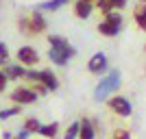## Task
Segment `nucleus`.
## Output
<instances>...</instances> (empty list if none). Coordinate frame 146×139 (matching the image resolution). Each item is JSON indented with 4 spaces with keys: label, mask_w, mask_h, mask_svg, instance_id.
Segmentation results:
<instances>
[{
    "label": "nucleus",
    "mask_w": 146,
    "mask_h": 139,
    "mask_svg": "<svg viewBox=\"0 0 146 139\" xmlns=\"http://www.w3.org/2000/svg\"><path fill=\"white\" fill-rule=\"evenodd\" d=\"M120 80L122 78H120V72H118V70H113V72H109L105 78H100V83H98L96 89H94V100H98V102L107 100V98L120 87Z\"/></svg>",
    "instance_id": "nucleus-1"
},
{
    "label": "nucleus",
    "mask_w": 146,
    "mask_h": 139,
    "mask_svg": "<svg viewBox=\"0 0 146 139\" xmlns=\"http://www.w3.org/2000/svg\"><path fill=\"white\" fill-rule=\"evenodd\" d=\"M120 26H122V18L118 13H107V20L98 24V30H100V35L105 37H113L120 33Z\"/></svg>",
    "instance_id": "nucleus-2"
},
{
    "label": "nucleus",
    "mask_w": 146,
    "mask_h": 139,
    "mask_svg": "<svg viewBox=\"0 0 146 139\" xmlns=\"http://www.w3.org/2000/svg\"><path fill=\"white\" fill-rule=\"evenodd\" d=\"M11 100L18 104H31L37 100V91H33L31 87H18L11 91Z\"/></svg>",
    "instance_id": "nucleus-3"
},
{
    "label": "nucleus",
    "mask_w": 146,
    "mask_h": 139,
    "mask_svg": "<svg viewBox=\"0 0 146 139\" xmlns=\"http://www.w3.org/2000/svg\"><path fill=\"white\" fill-rule=\"evenodd\" d=\"M109 107L113 113H118L120 117H129L131 115V111H133V104L129 102L127 98H122V96H113L109 100Z\"/></svg>",
    "instance_id": "nucleus-4"
},
{
    "label": "nucleus",
    "mask_w": 146,
    "mask_h": 139,
    "mask_svg": "<svg viewBox=\"0 0 146 139\" xmlns=\"http://www.w3.org/2000/svg\"><path fill=\"white\" fill-rule=\"evenodd\" d=\"M48 42H50V48H55V50H59V52H63V55L70 57V59L76 55L74 46H70V43H68V39H63V37H59V35H50Z\"/></svg>",
    "instance_id": "nucleus-5"
},
{
    "label": "nucleus",
    "mask_w": 146,
    "mask_h": 139,
    "mask_svg": "<svg viewBox=\"0 0 146 139\" xmlns=\"http://www.w3.org/2000/svg\"><path fill=\"white\" fill-rule=\"evenodd\" d=\"M18 59L22 65H37L39 63V55H37L35 48H31V46H22L18 50Z\"/></svg>",
    "instance_id": "nucleus-6"
},
{
    "label": "nucleus",
    "mask_w": 146,
    "mask_h": 139,
    "mask_svg": "<svg viewBox=\"0 0 146 139\" xmlns=\"http://www.w3.org/2000/svg\"><path fill=\"white\" fill-rule=\"evenodd\" d=\"M20 26H22V28H26L29 33H42V30L46 28V20H44V15H42L39 11H35V13L29 18V24H26V22H22Z\"/></svg>",
    "instance_id": "nucleus-7"
},
{
    "label": "nucleus",
    "mask_w": 146,
    "mask_h": 139,
    "mask_svg": "<svg viewBox=\"0 0 146 139\" xmlns=\"http://www.w3.org/2000/svg\"><path fill=\"white\" fill-rule=\"evenodd\" d=\"M87 70L94 72V74H103L105 70H107V57H105L103 52H96V55L87 61Z\"/></svg>",
    "instance_id": "nucleus-8"
},
{
    "label": "nucleus",
    "mask_w": 146,
    "mask_h": 139,
    "mask_svg": "<svg viewBox=\"0 0 146 139\" xmlns=\"http://www.w3.org/2000/svg\"><path fill=\"white\" fill-rule=\"evenodd\" d=\"M37 83H42L48 91H55L57 87H59V80H57V76L50 72V70H42V72H39V80H37Z\"/></svg>",
    "instance_id": "nucleus-9"
},
{
    "label": "nucleus",
    "mask_w": 146,
    "mask_h": 139,
    "mask_svg": "<svg viewBox=\"0 0 146 139\" xmlns=\"http://www.w3.org/2000/svg\"><path fill=\"white\" fill-rule=\"evenodd\" d=\"M92 9H94V5L87 2V0H76V2H74V13H76V18H81V20L90 18Z\"/></svg>",
    "instance_id": "nucleus-10"
},
{
    "label": "nucleus",
    "mask_w": 146,
    "mask_h": 139,
    "mask_svg": "<svg viewBox=\"0 0 146 139\" xmlns=\"http://www.w3.org/2000/svg\"><path fill=\"white\" fill-rule=\"evenodd\" d=\"M79 139H94V126H92V122H90V120H81Z\"/></svg>",
    "instance_id": "nucleus-11"
},
{
    "label": "nucleus",
    "mask_w": 146,
    "mask_h": 139,
    "mask_svg": "<svg viewBox=\"0 0 146 139\" xmlns=\"http://www.w3.org/2000/svg\"><path fill=\"white\" fill-rule=\"evenodd\" d=\"M57 133H59V124L57 122H50L46 126H39V135H44V137H48V139H55Z\"/></svg>",
    "instance_id": "nucleus-12"
},
{
    "label": "nucleus",
    "mask_w": 146,
    "mask_h": 139,
    "mask_svg": "<svg viewBox=\"0 0 146 139\" xmlns=\"http://www.w3.org/2000/svg\"><path fill=\"white\" fill-rule=\"evenodd\" d=\"M48 59L55 63V65H66L68 61H70V57H66L63 52H59V50H55V48H50L48 50Z\"/></svg>",
    "instance_id": "nucleus-13"
},
{
    "label": "nucleus",
    "mask_w": 146,
    "mask_h": 139,
    "mask_svg": "<svg viewBox=\"0 0 146 139\" xmlns=\"http://www.w3.org/2000/svg\"><path fill=\"white\" fill-rule=\"evenodd\" d=\"M68 0H48V2H42L37 7V11H57L59 7H63Z\"/></svg>",
    "instance_id": "nucleus-14"
},
{
    "label": "nucleus",
    "mask_w": 146,
    "mask_h": 139,
    "mask_svg": "<svg viewBox=\"0 0 146 139\" xmlns=\"http://www.w3.org/2000/svg\"><path fill=\"white\" fill-rule=\"evenodd\" d=\"M5 74H7V78H22L26 74V70L22 65H7Z\"/></svg>",
    "instance_id": "nucleus-15"
},
{
    "label": "nucleus",
    "mask_w": 146,
    "mask_h": 139,
    "mask_svg": "<svg viewBox=\"0 0 146 139\" xmlns=\"http://www.w3.org/2000/svg\"><path fill=\"white\" fill-rule=\"evenodd\" d=\"M135 22L142 30H146V5H140L135 9Z\"/></svg>",
    "instance_id": "nucleus-16"
},
{
    "label": "nucleus",
    "mask_w": 146,
    "mask_h": 139,
    "mask_svg": "<svg viewBox=\"0 0 146 139\" xmlns=\"http://www.w3.org/2000/svg\"><path fill=\"white\" fill-rule=\"evenodd\" d=\"M39 126H42V124H39L35 117H29V120L24 122V130L26 133H39Z\"/></svg>",
    "instance_id": "nucleus-17"
},
{
    "label": "nucleus",
    "mask_w": 146,
    "mask_h": 139,
    "mask_svg": "<svg viewBox=\"0 0 146 139\" xmlns=\"http://www.w3.org/2000/svg\"><path fill=\"white\" fill-rule=\"evenodd\" d=\"M79 128H81L79 122H72V124L68 126V130H66V139H76V135H79Z\"/></svg>",
    "instance_id": "nucleus-18"
},
{
    "label": "nucleus",
    "mask_w": 146,
    "mask_h": 139,
    "mask_svg": "<svg viewBox=\"0 0 146 139\" xmlns=\"http://www.w3.org/2000/svg\"><path fill=\"white\" fill-rule=\"evenodd\" d=\"M20 109L18 107H9V109H2L0 111V120H5V117H13V115H18Z\"/></svg>",
    "instance_id": "nucleus-19"
},
{
    "label": "nucleus",
    "mask_w": 146,
    "mask_h": 139,
    "mask_svg": "<svg viewBox=\"0 0 146 139\" xmlns=\"http://www.w3.org/2000/svg\"><path fill=\"white\" fill-rule=\"evenodd\" d=\"M7 59H9V48H7L5 42H0V65L7 63Z\"/></svg>",
    "instance_id": "nucleus-20"
},
{
    "label": "nucleus",
    "mask_w": 146,
    "mask_h": 139,
    "mask_svg": "<svg viewBox=\"0 0 146 139\" xmlns=\"http://www.w3.org/2000/svg\"><path fill=\"white\" fill-rule=\"evenodd\" d=\"M98 7H100V11H103L105 15L111 13V9H113V7H111V0H98Z\"/></svg>",
    "instance_id": "nucleus-21"
},
{
    "label": "nucleus",
    "mask_w": 146,
    "mask_h": 139,
    "mask_svg": "<svg viewBox=\"0 0 146 139\" xmlns=\"http://www.w3.org/2000/svg\"><path fill=\"white\" fill-rule=\"evenodd\" d=\"M113 139H131V135H129V130H124V128H116V130H113Z\"/></svg>",
    "instance_id": "nucleus-22"
},
{
    "label": "nucleus",
    "mask_w": 146,
    "mask_h": 139,
    "mask_svg": "<svg viewBox=\"0 0 146 139\" xmlns=\"http://www.w3.org/2000/svg\"><path fill=\"white\" fill-rule=\"evenodd\" d=\"M7 74H5V70H0V91H5V87H7Z\"/></svg>",
    "instance_id": "nucleus-23"
},
{
    "label": "nucleus",
    "mask_w": 146,
    "mask_h": 139,
    "mask_svg": "<svg viewBox=\"0 0 146 139\" xmlns=\"http://www.w3.org/2000/svg\"><path fill=\"white\" fill-rule=\"evenodd\" d=\"M124 5H127V0H111V7H118V9H122Z\"/></svg>",
    "instance_id": "nucleus-24"
},
{
    "label": "nucleus",
    "mask_w": 146,
    "mask_h": 139,
    "mask_svg": "<svg viewBox=\"0 0 146 139\" xmlns=\"http://www.w3.org/2000/svg\"><path fill=\"white\" fill-rule=\"evenodd\" d=\"M2 139H13V135L11 133H2Z\"/></svg>",
    "instance_id": "nucleus-25"
},
{
    "label": "nucleus",
    "mask_w": 146,
    "mask_h": 139,
    "mask_svg": "<svg viewBox=\"0 0 146 139\" xmlns=\"http://www.w3.org/2000/svg\"><path fill=\"white\" fill-rule=\"evenodd\" d=\"M13 139H20V137H13Z\"/></svg>",
    "instance_id": "nucleus-26"
}]
</instances>
